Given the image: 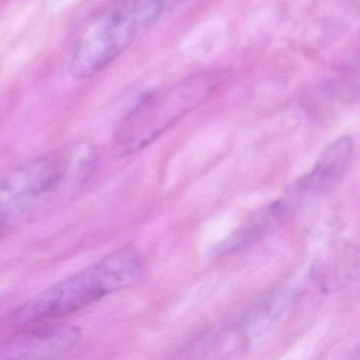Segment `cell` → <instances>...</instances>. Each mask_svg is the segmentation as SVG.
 I'll use <instances>...</instances> for the list:
<instances>
[{
    "label": "cell",
    "instance_id": "obj_2",
    "mask_svg": "<svg viewBox=\"0 0 360 360\" xmlns=\"http://www.w3.org/2000/svg\"><path fill=\"white\" fill-rule=\"evenodd\" d=\"M142 275L140 254L132 246L113 250L90 267L29 299L11 316L16 326L71 315L104 297L134 285Z\"/></svg>",
    "mask_w": 360,
    "mask_h": 360
},
{
    "label": "cell",
    "instance_id": "obj_6",
    "mask_svg": "<svg viewBox=\"0 0 360 360\" xmlns=\"http://www.w3.org/2000/svg\"><path fill=\"white\" fill-rule=\"evenodd\" d=\"M354 141L342 136L333 141L319 155L309 174L297 183V191L305 195H324L336 188L351 163Z\"/></svg>",
    "mask_w": 360,
    "mask_h": 360
},
{
    "label": "cell",
    "instance_id": "obj_8",
    "mask_svg": "<svg viewBox=\"0 0 360 360\" xmlns=\"http://www.w3.org/2000/svg\"><path fill=\"white\" fill-rule=\"evenodd\" d=\"M320 269L324 292H333L343 288L357 277V250L351 244H340L328 255V259Z\"/></svg>",
    "mask_w": 360,
    "mask_h": 360
},
{
    "label": "cell",
    "instance_id": "obj_3",
    "mask_svg": "<svg viewBox=\"0 0 360 360\" xmlns=\"http://www.w3.org/2000/svg\"><path fill=\"white\" fill-rule=\"evenodd\" d=\"M219 83L218 75L201 73L145 94L120 123L115 150L120 155L142 150L203 104Z\"/></svg>",
    "mask_w": 360,
    "mask_h": 360
},
{
    "label": "cell",
    "instance_id": "obj_5",
    "mask_svg": "<svg viewBox=\"0 0 360 360\" xmlns=\"http://www.w3.org/2000/svg\"><path fill=\"white\" fill-rule=\"evenodd\" d=\"M82 333L77 326L56 324L31 330L0 343V359H50L72 351Z\"/></svg>",
    "mask_w": 360,
    "mask_h": 360
},
{
    "label": "cell",
    "instance_id": "obj_9",
    "mask_svg": "<svg viewBox=\"0 0 360 360\" xmlns=\"http://www.w3.org/2000/svg\"><path fill=\"white\" fill-rule=\"evenodd\" d=\"M179 1H181V0H164V4H165V8H167L174 5V4L179 3Z\"/></svg>",
    "mask_w": 360,
    "mask_h": 360
},
{
    "label": "cell",
    "instance_id": "obj_4",
    "mask_svg": "<svg viewBox=\"0 0 360 360\" xmlns=\"http://www.w3.org/2000/svg\"><path fill=\"white\" fill-rule=\"evenodd\" d=\"M165 9L164 0H115L79 39L71 75L77 79L98 75L147 32Z\"/></svg>",
    "mask_w": 360,
    "mask_h": 360
},
{
    "label": "cell",
    "instance_id": "obj_7",
    "mask_svg": "<svg viewBox=\"0 0 360 360\" xmlns=\"http://www.w3.org/2000/svg\"><path fill=\"white\" fill-rule=\"evenodd\" d=\"M283 212L284 205L281 202H275L266 208L259 210L219 245L218 252L226 254L254 243L279 221Z\"/></svg>",
    "mask_w": 360,
    "mask_h": 360
},
{
    "label": "cell",
    "instance_id": "obj_1",
    "mask_svg": "<svg viewBox=\"0 0 360 360\" xmlns=\"http://www.w3.org/2000/svg\"><path fill=\"white\" fill-rule=\"evenodd\" d=\"M96 147L75 144L37 158L0 180V237L25 217L77 195L98 164Z\"/></svg>",
    "mask_w": 360,
    "mask_h": 360
}]
</instances>
